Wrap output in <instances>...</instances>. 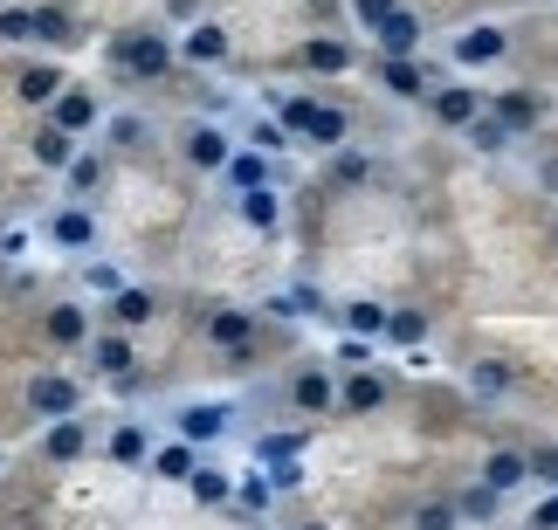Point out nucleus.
Here are the masks:
<instances>
[{
	"label": "nucleus",
	"instance_id": "obj_1",
	"mask_svg": "<svg viewBox=\"0 0 558 530\" xmlns=\"http://www.w3.org/2000/svg\"><path fill=\"white\" fill-rule=\"evenodd\" d=\"M276 111H283V132H296L304 145H317V152L345 145V132H352V118L331 111V103H317V97H290V103H276Z\"/></svg>",
	"mask_w": 558,
	"mask_h": 530
},
{
	"label": "nucleus",
	"instance_id": "obj_2",
	"mask_svg": "<svg viewBox=\"0 0 558 530\" xmlns=\"http://www.w3.org/2000/svg\"><path fill=\"white\" fill-rule=\"evenodd\" d=\"M111 62L124 76H166V70H173V41L153 35V28H132V35L111 41Z\"/></svg>",
	"mask_w": 558,
	"mask_h": 530
},
{
	"label": "nucleus",
	"instance_id": "obj_3",
	"mask_svg": "<svg viewBox=\"0 0 558 530\" xmlns=\"http://www.w3.org/2000/svg\"><path fill=\"white\" fill-rule=\"evenodd\" d=\"M28 414L35 420H70V414H83V386L70 372H35L28 379Z\"/></svg>",
	"mask_w": 558,
	"mask_h": 530
},
{
	"label": "nucleus",
	"instance_id": "obj_4",
	"mask_svg": "<svg viewBox=\"0 0 558 530\" xmlns=\"http://www.w3.org/2000/svg\"><path fill=\"white\" fill-rule=\"evenodd\" d=\"M180 159L193 165V173H221V165L234 159V138L221 132V124H186V132H180Z\"/></svg>",
	"mask_w": 558,
	"mask_h": 530
},
{
	"label": "nucleus",
	"instance_id": "obj_5",
	"mask_svg": "<svg viewBox=\"0 0 558 530\" xmlns=\"http://www.w3.org/2000/svg\"><path fill=\"white\" fill-rule=\"evenodd\" d=\"M49 124H56V132H70V138L97 132V124H104V97L97 90H70V83H62L56 103H49Z\"/></svg>",
	"mask_w": 558,
	"mask_h": 530
},
{
	"label": "nucleus",
	"instance_id": "obj_6",
	"mask_svg": "<svg viewBox=\"0 0 558 530\" xmlns=\"http://www.w3.org/2000/svg\"><path fill=\"white\" fill-rule=\"evenodd\" d=\"M28 21H35V41H49V49H76V41H83V21L70 8H56V0L28 8Z\"/></svg>",
	"mask_w": 558,
	"mask_h": 530
},
{
	"label": "nucleus",
	"instance_id": "obj_7",
	"mask_svg": "<svg viewBox=\"0 0 558 530\" xmlns=\"http://www.w3.org/2000/svg\"><path fill=\"white\" fill-rule=\"evenodd\" d=\"M504 49H510V35L489 28V21H476V28L456 35V62H462V70H483V62H497Z\"/></svg>",
	"mask_w": 558,
	"mask_h": 530
},
{
	"label": "nucleus",
	"instance_id": "obj_8",
	"mask_svg": "<svg viewBox=\"0 0 558 530\" xmlns=\"http://www.w3.org/2000/svg\"><path fill=\"white\" fill-rule=\"evenodd\" d=\"M41 331H49V345L76 352V345H90V310H83V304H49V317H41Z\"/></svg>",
	"mask_w": 558,
	"mask_h": 530
},
{
	"label": "nucleus",
	"instance_id": "obj_9",
	"mask_svg": "<svg viewBox=\"0 0 558 530\" xmlns=\"http://www.w3.org/2000/svg\"><path fill=\"white\" fill-rule=\"evenodd\" d=\"M207 345L214 352H248L255 345V310H214L207 317Z\"/></svg>",
	"mask_w": 558,
	"mask_h": 530
},
{
	"label": "nucleus",
	"instance_id": "obj_10",
	"mask_svg": "<svg viewBox=\"0 0 558 530\" xmlns=\"http://www.w3.org/2000/svg\"><path fill=\"white\" fill-rule=\"evenodd\" d=\"M90 366L104 372V379H124L138 366V352H132V331H97L90 337Z\"/></svg>",
	"mask_w": 558,
	"mask_h": 530
},
{
	"label": "nucleus",
	"instance_id": "obj_11",
	"mask_svg": "<svg viewBox=\"0 0 558 530\" xmlns=\"http://www.w3.org/2000/svg\"><path fill=\"white\" fill-rule=\"evenodd\" d=\"M41 455L49 461H76V455H90V420H49V434H41Z\"/></svg>",
	"mask_w": 558,
	"mask_h": 530
},
{
	"label": "nucleus",
	"instance_id": "obj_12",
	"mask_svg": "<svg viewBox=\"0 0 558 530\" xmlns=\"http://www.w3.org/2000/svg\"><path fill=\"white\" fill-rule=\"evenodd\" d=\"M331 399H338V386H331L325 366H304V372L290 379V407H296V414H325Z\"/></svg>",
	"mask_w": 558,
	"mask_h": 530
},
{
	"label": "nucleus",
	"instance_id": "obj_13",
	"mask_svg": "<svg viewBox=\"0 0 558 530\" xmlns=\"http://www.w3.org/2000/svg\"><path fill=\"white\" fill-rule=\"evenodd\" d=\"M180 62H193V70H201V62H221L228 56V28H214V21H193V28L180 35V49H173Z\"/></svg>",
	"mask_w": 558,
	"mask_h": 530
},
{
	"label": "nucleus",
	"instance_id": "obj_14",
	"mask_svg": "<svg viewBox=\"0 0 558 530\" xmlns=\"http://www.w3.org/2000/svg\"><path fill=\"white\" fill-rule=\"evenodd\" d=\"M180 441L186 448H201V441H221L228 434V407H180Z\"/></svg>",
	"mask_w": 558,
	"mask_h": 530
},
{
	"label": "nucleus",
	"instance_id": "obj_15",
	"mask_svg": "<svg viewBox=\"0 0 558 530\" xmlns=\"http://www.w3.org/2000/svg\"><path fill=\"white\" fill-rule=\"evenodd\" d=\"M104 455H111L118 469H138V461L153 455V434H145L138 420H118V428H111V441H104Z\"/></svg>",
	"mask_w": 558,
	"mask_h": 530
},
{
	"label": "nucleus",
	"instance_id": "obj_16",
	"mask_svg": "<svg viewBox=\"0 0 558 530\" xmlns=\"http://www.w3.org/2000/svg\"><path fill=\"white\" fill-rule=\"evenodd\" d=\"M373 35H379V49H386V56H414V49H421V14L393 8V14H386Z\"/></svg>",
	"mask_w": 558,
	"mask_h": 530
},
{
	"label": "nucleus",
	"instance_id": "obj_17",
	"mask_svg": "<svg viewBox=\"0 0 558 530\" xmlns=\"http://www.w3.org/2000/svg\"><path fill=\"white\" fill-rule=\"evenodd\" d=\"M518 482H531V469H524V455H518V448H497V455H483V490H489V496L518 490Z\"/></svg>",
	"mask_w": 558,
	"mask_h": 530
},
{
	"label": "nucleus",
	"instance_id": "obj_18",
	"mask_svg": "<svg viewBox=\"0 0 558 530\" xmlns=\"http://www.w3.org/2000/svg\"><path fill=\"white\" fill-rule=\"evenodd\" d=\"M476 111H483V90H469V83H441V90H435V118L456 124V132H462Z\"/></svg>",
	"mask_w": 558,
	"mask_h": 530
},
{
	"label": "nucleus",
	"instance_id": "obj_19",
	"mask_svg": "<svg viewBox=\"0 0 558 530\" xmlns=\"http://www.w3.org/2000/svg\"><path fill=\"white\" fill-rule=\"evenodd\" d=\"M276 214H283V207H276V194H269V186H248V194H234V221H242V227H255V235H269V227H276Z\"/></svg>",
	"mask_w": 558,
	"mask_h": 530
},
{
	"label": "nucleus",
	"instance_id": "obj_20",
	"mask_svg": "<svg viewBox=\"0 0 558 530\" xmlns=\"http://www.w3.org/2000/svg\"><path fill=\"white\" fill-rule=\"evenodd\" d=\"M56 90H62V70H56V62H28V70L14 76V97L21 103H56Z\"/></svg>",
	"mask_w": 558,
	"mask_h": 530
},
{
	"label": "nucleus",
	"instance_id": "obj_21",
	"mask_svg": "<svg viewBox=\"0 0 558 530\" xmlns=\"http://www.w3.org/2000/svg\"><path fill=\"white\" fill-rule=\"evenodd\" d=\"M49 242L56 248H90L97 242V221L83 214V207H62V214H49Z\"/></svg>",
	"mask_w": 558,
	"mask_h": 530
},
{
	"label": "nucleus",
	"instance_id": "obj_22",
	"mask_svg": "<svg viewBox=\"0 0 558 530\" xmlns=\"http://www.w3.org/2000/svg\"><path fill=\"white\" fill-rule=\"evenodd\" d=\"M483 111L497 118L504 132H524V124H538V97H531V90H504L497 103H483Z\"/></svg>",
	"mask_w": 558,
	"mask_h": 530
},
{
	"label": "nucleus",
	"instance_id": "obj_23",
	"mask_svg": "<svg viewBox=\"0 0 558 530\" xmlns=\"http://www.w3.org/2000/svg\"><path fill=\"white\" fill-rule=\"evenodd\" d=\"M186 490H193V503H201V510H214V503H228V496H234V482H228V469H214V461H193Z\"/></svg>",
	"mask_w": 558,
	"mask_h": 530
},
{
	"label": "nucleus",
	"instance_id": "obj_24",
	"mask_svg": "<svg viewBox=\"0 0 558 530\" xmlns=\"http://www.w3.org/2000/svg\"><path fill=\"white\" fill-rule=\"evenodd\" d=\"M153 310H159V304H153V289H118V296H111V324H118V331L153 324Z\"/></svg>",
	"mask_w": 558,
	"mask_h": 530
},
{
	"label": "nucleus",
	"instance_id": "obj_25",
	"mask_svg": "<svg viewBox=\"0 0 558 530\" xmlns=\"http://www.w3.org/2000/svg\"><path fill=\"white\" fill-rule=\"evenodd\" d=\"M379 83H386L393 97H421V90H427V70H421V62H407V56H386V62H379Z\"/></svg>",
	"mask_w": 558,
	"mask_h": 530
},
{
	"label": "nucleus",
	"instance_id": "obj_26",
	"mask_svg": "<svg viewBox=\"0 0 558 530\" xmlns=\"http://www.w3.org/2000/svg\"><path fill=\"white\" fill-rule=\"evenodd\" d=\"M379 399H386V379L379 372H352L345 393H338V407H345V414H373Z\"/></svg>",
	"mask_w": 558,
	"mask_h": 530
},
{
	"label": "nucleus",
	"instance_id": "obj_27",
	"mask_svg": "<svg viewBox=\"0 0 558 530\" xmlns=\"http://www.w3.org/2000/svg\"><path fill=\"white\" fill-rule=\"evenodd\" d=\"M304 62H311L317 76H338V70H352V49H345V41H331V35H311L304 41Z\"/></svg>",
	"mask_w": 558,
	"mask_h": 530
},
{
	"label": "nucleus",
	"instance_id": "obj_28",
	"mask_svg": "<svg viewBox=\"0 0 558 530\" xmlns=\"http://www.w3.org/2000/svg\"><path fill=\"white\" fill-rule=\"evenodd\" d=\"M70 159H76V138H70V132H56V124H41V132H35V165L62 173Z\"/></svg>",
	"mask_w": 558,
	"mask_h": 530
},
{
	"label": "nucleus",
	"instance_id": "obj_29",
	"mask_svg": "<svg viewBox=\"0 0 558 530\" xmlns=\"http://www.w3.org/2000/svg\"><path fill=\"white\" fill-rule=\"evenodd\" d=\"M221 180L234 186V194H248V186H269V159H263V152H234V159L221 165Z\"/></svg>",
	"mask_w": 558,
	"mask_h": 530
},
{
	"label": "nucleus",
	"instance_id": "obj_30",
	"mask_svg": "<svg viewBox=\"0 0 558 530\" xmlns=\"http://www.w3.org/2000/svg\"><path fill=\"white\" fill-rule=\"evenodd\" d=\"M462 132H469V145H476V152H489V159H497V152H510V132H504V124L489 118V111H476V118L462 124Z\"/></svg>",
	"mask_w": 558,
	"mask_h": 530
},
{
	"label": "nucleus",
	"instance_id": "obj_31",
	"mask_svg": "<svg viewBox=\"0 0 558 530\" xmlns=\"http://www.w3.org/2000/svg\"><path fill=\"white\" fill-rule=\"evenodd\" d=\"M145 461H153V476H166V482H186V476H193V461H201V455H193L186 441H173V448H159V455H145Z\"/></svg>",
	"mask_w": 558,
	"mask_h": 530
},
{
	"label": "nucleus",
	"instance_id": "obj_32",
	"mask_svg": "<svg viewBox=\"0 0 558 530\" xmlns=\"http://www.w3.org/2000/svg\"><path fill=\"white\" fill-rule=\"evenodd\" d=\"M345 324H352V337H386V304H366V296H359V304H345Z\"/></svg>",
	"mask_w": 558,
	"mask_h": 530
},
{
	"label": "nucleus",
	"instance_id": "obj_33",
	"mask_svg": "<svg viewBox=\"0 0 558 530\" xmlns=\"http://www.w3.org/2000/svg\"><path fill=\"white\" fill-rule=\"evenodd\" d=\"M62 180H70V194H97V186H104V159L97 152H76L70 165H62Z\"/></svg>",
	"mask_w": 558,
	"mask_h": 530
},
{
	"label": "nucleus",
	"instance_id": "obj_34",
	"mask_svg": "<svg viewBox=\"0 0 558 530\" xmlns=\"http://www.w3.org/2000/svg\"><path fill=\"white\" fill-rule=\"evenodd\" d=\"M386 337H393V345H421V337H427V310H386Z\"/></svg>",
	"mask_w": 558,
	"mask_h": 530
},
{
	"label": "nucleus",
	"instance_id": "obj_35",
	"mask_svg": "<svg viewBox=\"0 0 558 530\" xmlns=\"http://www.w3.org/2000/svg\"><path fill=\"white\" fill-rule=\"evenodd\" d=\"M0 41H8V49H21V41H35V21H28V8H0Z\"/></svg>",
	"mask_w": 558,
	"mask_h": 530
},
{
	"label": "nucleus",
	"instance_id": "obj_36",
	"mask_svg": "<svg viewBox=\"0 0 558 530\" xmlns=\"http://www.w3.org/2000/svg\"><path fill=\"white\" fill-rule=\"evenodd\" d=\"M269 310H283V317H317V310H325V296H317V289H290V296H276Z\"/></svg>",
	"mask_w": 558,
	"mask_h": 530
},
{
	"label": "nucleus",
	"instance_id": "obj_37",
	"mask_svg": "<svg viewBox=\"0 0 558 530\" xmlns=\"http://www.w3.org/2000/svg\"><path fill=\"white\" fill-rule=\"evenodd\" d=\"M104 138H111V145H138V138H153V132H145V118H132V111H124V118H111V124H104Z\"/></svg>",
	"mask_w": 558,
	"mask_h": 530
},
{
	"label": "nucleus",
	"instance_id": "obj_38",
	"mask_svg": "<svg viewBox=\"0 0 558 530\" xmlns=\"http://www.w3.org/2000/svg\"><path fill=\"white\" fill-rule=\"evenodd\" d=\"M462 523V510H456V503H427V510L414 517V530H456Z\"/></svg>",
	"mask_w": 558,
	"mask_h": 530
},
{
	"label": "nucleus",
	"instance_id": "obj_39",
	"mask_svg": "<svg viewBox=\"0 0 558 530\" xmlns=\"http://www.w3.org/2000/svg\"><path fill=\"white\" fill-rule=\"evenodd\" d=\"M524 469H531V482H551V490H558V448H531Z\"/></svg>",
	"mask_w": 558,
	"mask_h": 530
},
{
	"label": "nucleus",
	"instance_id": "obj_40",
	"mask_svg": "<svg viewBox=\"0 0 558 530\" xmlns=\"http://www.w3.org/2000/svg\"><path fill=\"white\" fill-rule=\"evenodd\" d=\"M234 496H242L248 510H269V496H276V490H269V476H242V482H234Z\"/></svg>",
	"mask_w": 558,
	"mask_h": 530
},
{
	"label": "nucleus",
	"instance_id": "obj_41",
	"mask_svg": "<svg viewBox=\"0 0 558 530\" xmlns=\"http://www.w3.org/2000/svg\"><path fill=\"white\" fill-rule=\"evenodd\" d=\"M469 386H476V393H510V366H476Z\"/></svg>",
	"mask_w": 558,
	"mask_h": 530
},
{
	"label": "nucleus",
	"instance_id": "obj_42",
	"mask_svg": "<svg viewBox=\"0 0 558 530\" xmlns=\"http://www.w3.org/2000/svg\"><path fill=\"white\" fill-rule=\"evenodd\" d=\"M304 448V434H269V441H255V455L263 461H283V455H296Z\"/></svg>",
	"mask_w": 558,
	"mask_h": 530
},
{
	"label": "nucleus",
	"instance_id": "obj_43",
	"mask_svg": "<svg viewBox=\"0 0 558 530\" xmlns=\"http://www.w3.org/2000/svg\"><path fill=\"white\" fill-rule=\"evenodd\" d=\"M248 145H255V152H263V159H269V152H283V124H269V118H263V124H255V132H248Z\"/></svg>",
	"mask_w": 558,
	"mask_h": 530
},
{
	"label": "nucleus",
	"instance_id": "obj_44",
	"mask_svg": "<svg viewBox=\"0 0 558 530\" xmlns=\"http://www.w3.org/2000/svg\"><path fill=\"white\" fill-rule=\"evenodd\" d=\"M296 482H304V461L283 455V461H276V476H269V490H296Z\"/></svg>",
	"mask_w": 558,
	"mask_h": 530
},
{
	"label": "nucleus",
	"instance_id": "obj_45",
	"mask_svg": "<svg viewBox=\"0 0 558 530\" xmlns=\"http://www.w3.org/2000/svg\"><path fill=\"white\" fill-rule=\"evenodd\" d=\"M393 8H400V0H352V14H359V21H366V28H379V21H386V14H393Z\"/></svg>",
	"mask_w": 558,
	"mask_h": 530
},
{
	"label": "nucleus",
	"instance_id": "obj_46",
	"mask_svg": "<svg viewBox=\"0 0 558 530\" xmlns=\"http://www.w3.org/2000/svg\"><path fill=\"white\" fill-rule=\"evenodd\" d=\"M338 358H345V366H359V372H366V366H373V352H366V337H345V345H338Z\"/></svg>",
	"mask_w": 558,
	"mask_h": 530
},
{
	"label": "nucleus",
	"instance_id": "obj_47",
	"mask_svg": "<svg viewBox=\"0 0 558 530\" xmlns=\"http://www.w3.org/2000/svg\"><path fill=\"white\" fill-rule=\"evenodd\" d=\"M90 289H104V296H118L124 283H118V269H111V262H97V269H90Z\"/></svg>",
	"mask_w": 558,
	"mask_h": 530
},
{
	"label": "nucleus",
	"instance_id": "obj_48",
	"mask_svg": "<svg viewBox=\"0 0 558 530\" xmlns=\"http://www.w3.org/2000/svg\"><path fill=\"white\" fill-rule=\"evenodd\" d=\"M366 173H373V159H359V152L338 159V180H366Z\"/></svg>",
	"mask_w": 558,
	"mask_h": 530
},
{
	"label": "nucleus",
	"instance_id": "obj_49",
	"mask_svg": "<svg viewBox=\"0 0 558 530\" xmlns=\"http://www.w3.org/2000/svg\"><path fill=\"white\" fill-rule=\"evenodd\" d=\"M462 510H469V517H489V510H497V496H489V490H469Z\"/></svg>",
	"mask_w": 558,
	"mask_h": 530
},
{
	"label": "nucleus",
	"instance_id": "obj_50",
	"mask_svg": "<svg viewBox=\"0 0 558 530\" xmlns=\"http://www.w3.org/2000/svg\"><path fill=\"white\" fill-rule=\"evenodd\" d=\"M531 530H558V496H551V503H538V510H531Z\"/></svg>",
	"mask_w": 558,
	"mask_h": 530
},
{
	"label": "nucleus",
	"instance_id": "obj_51",
	"mask_svg": "<svg viewBox=\"0 0 558 530\" xmlns=\"http://www.w3.org/2000/svg\"><path fill=\"white\" fill-rule=\"evenodd\" d=\"M304 530H317V523H304Z\"/></svg>",
	"mask_w": 558,
	"mask_h": 530
}]
</instances>
